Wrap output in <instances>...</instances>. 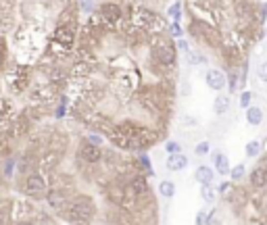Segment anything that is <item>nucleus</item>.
<instances>
[{
    "mask_svg": "<svg viewBox=\"0 0 267 225\" xmlns=\"http://www.w3.org/2000/svg\"><path fill=\"white\" fill-rule=\"evenodd\" d=\"M15 225H38L34 219H19L17 223H15Z\"/></svg>",
    "mask_w": 267,
    "mask_h": 225,
    "instance_id": "37998d69",
    "label": "nucleus"
},
{
    "mask_svg": "<svg viewBox=\"0 0 267 225\" xmlns=\"http://www.w3.org/2000/svg\"><path fill=\"white\" fill-rule=\"evenodd\" d=\"M257 165H261V167L267 169V152H261V157L257 159Z\"/></svg>",
    "mask_w": 267,
    "mask_h": 225,
    "instance_id": "79ce46f5",
    "label": "nucleus"
},
{
    "mask_svg": "<svg viewBox=\"0 0 267 225\" xmlns=\"http://www.w3.org/2000/svg\"><path fill=\"white\" fill-rule=\"evenodd\" d=\"M2 185H4V175L0 173V190H2Z\"/></svg>",
    "mask_w": 267,
    "mask_h": 225,
    "instance_id": "c03bdc74",
    "label": "nucleus"
},
{
    "mask_svg": "<svg viewBox=\"0 0 267 225\" xmlns=\"http://www.w3.org/2000/svg\"><path fill=\"white\" fill-rule=\"evenodd\" d=\"M207 225H223V219H222V217H217V208H211V211H209Z\"/></svg>",
    "mask_w": 267,
    "mask_h": 225,
    "instance_id": "c9c22d12",
    "label": "nucleus"
},
{
    "mask_svg": "<svg viewBox=\"0 0 267 225\" xmlns=\"http://www.w3.org/2000/svg\"><path fill=\"white\" fill-rule=\"evenodd\" d=\"M103 150L105 146H96L92 144L90 140L82 138L77 142V148H75V161L80 167H86V165H100L103 163Z\"/></svg>",
    "mask_w": 267,
    "mask_h": 225,
    "instance_id": "423d86ee",
    "label": "nucleus"
},
{
    "mask_svg": "<svg viewBox=\"0 0 267 225\" xmlns=\"http://www.w3.org/2000/svg\"><path fill=\"white\" fill-rule=\"evenodd\" d=\"M98 215V205L90 194H73L71 200L67 205L65 217L71 223H80V225H88L90 221L96 219Z\"/></svg>",
    "mask_w": 267,
    "mask_h": 225,
    "instance_id": "f03ea898",
    "label": "nucleus"
},
{
    "mask_svg": "<svg viewBox=\"0 0 267 225\" xmlns=\"http://www.w3.org/2000/svg\"><path fill=\"white\" fill-rule=\"evenodd\" d=\"M148 67L155 73L163 77H169L171 71L178 67V46L169 38V34H156L148 36Z\"/></svg>",
    "mask_w": 267,
    "mask_h": 225,
    "instance_id": "f257e3e1",
    "label": "nucleus"
},
{
    "mask_svg": "<svg viewBox=\"0 0 267 225\" xmlns=\"http://www.w3.org/2000/svg\"><path fill=\"white\" fill-rule=\"evenodd\" d=\"M211 161H213V169L217 171V175H230L232 165H230V159H227L225 152H222V150L211 152Z\"/></svg>",
    "mask_w": 267,
    "mask_h": 225,
    "instance_id": "4468645a",
    "label": "nucleus"
},
{
    "mask_svg": "<svg viewBox=\"0 0 267 225\" xmlns=\"http://www.w3.org/2000/svg\"><path fill=\"white\" fill-rule=\"evenodd\" d=\"M261 152H263V144L259 142V140H250V142H246L245 154L248 159H259V157H261Z\"/></svg>",
    "mask_w": 267,
    "mask_h": 225,
    "instance_id": "aec40b11",
    "label": "nucleus"
},
{
    "mask_svg": "<svg viewBox=\"0 0 267 225\" xmlns=\"http://www.w3.org/2000/svg\"><path fill=\"white\" fill-rule=\"evenodd\" d=\"M167 17L171 19V21H178L179 23V19H182V2H174L167 9Z\"/></svg>",
    "mask_w": 267,
    "mask_h": 225,
    "instance_id": "cd10ccee",
    "label": "nucleus"
},
{
    "mask_svg": "<svg viewBox=\"0 0 267 225\" xmlns=\"http://www.w3.org/2000/svg\"><path fill=\"white\" fill-rule=\"evenodd\" d=\"M84 138H86V140H90V142H92V144H96V146H103V144H105V140H107L103 134H98V131H92V134L84 136Z\"/></svg>",
    "mask_w": 267,
    "mask_h": 225,
    "instance_id": "473e14b6",
    "label": "nucleus"
},
{
    "mask_svg": "<svg viewBox=\"0 0 267 225\" xmlns=\"http://www.w3.org/2000/svg\"><path fill=\"white\" fill-rule=\"evenodd\" d=\"M188 167V157L184 152H178V154H167L165 159V169L171 173H178V171H184Z\"/></svg>",
    "mask_w": 267,
    "mask_h": 225,
    "instance_id": "2eb2a0df",
    "label": "nucleus"
},
{
    "mask_svg": "<svg viewBox=\"0 0 267 225\" xmlns=\"http://www.w3.org/2000/svg\"><path fill=\"white\" fill-rule=\"evenodd\" d=\"M6 54H9V48H6V40H4V36H0V69L4 67Z\"/></svg>",
    "mask_w": 267,
    "mask_h": 225,
    "instance_id": "72a5a7b5",
    "label": "nucleus"
},
{
    "mask_svg": "<svg viewBox=\"0 0 267 225\" xmlns=\"http://www.w3.org/2000/svg\"><path fill=\"white\" fill-rule=\"evenodd\" d=\"M71 196H73V192H67V190H61V188H50L48 194H46V203H48V206L52 208L54 213L65 215Z\"/></svg>",
    "mask_w": 267,
    "mask_h": 225,
    "instance_id": "9d476101",
    "label": "nucleus"
},
{
    "mask_svg": "<svg viewBox=\"0 0 267 225\" xmlns=\"http://www.w3.org/2000/svg\"><path fill=\"white\" fill-rule=\"evenodd\" d=\"M207 219H209V211L200 208V211L196 213V217H194V225H207Z\"/></svg>",
    "mask_w": 267,
    "mask_h": 225,
    "instance_id": "4c0bfd02",
    "label": "nucleus"
},
{
    "mask_svg": "<svg viewBox=\"0 0 267 225\" xmlns=\"http://www.w3.org/2000/svg\"><path fill=\"white\" fill-rule=\"evenodd\" d=\"M200 196L207 205H213L217 200V196H219V192H217L215 185H200Z\"/></svg>",
    "mask_w": 267,
    "mask_h": 225,
    "instance_id": "5701e85b",
    "label": "nucleus"
},
{
    "mask_svg": "<svg viewBox=\"0 0 267 225\" xmlns=\"http://www.w3.org/2000/svg\"><path fill=\"white\" fill-rule=\"evenodd\" d=\"M176 192H178V188H176L174 182H171V180H161V184H159V196L161 198L171 200L176 196Z\"/></svg>",
    "mask_w": 267,
    "mask_h": 225,
    "instance_id": "6ab92c4d",
    "label": "nucleus"
},
{
    "mask_svg": "<svg viewBox=\"0 0 267 225\" xmlns=\"http://www.w3.org/2000/svg\"><path fill=\"white\" fill-rule=\"evenodd\" d=\"M167 34L171 38H176V40H179V38H184V29H182V25H179L178 21H171L169 27H167Z\"/></svg>",
    "mask_w": 267,
    "mask_h": 225,
    "instance_id": "c85d7f7f",
    "label": "nucleus"
},
{
    "mask_svg": "<svg viewBox=\"0 0 267 225\" xmlns=\"http://www.w3.org/2000/svg\"><path fill=\"white\" fill-rule=\"evenodd\" d=\"M257 75H259V80H261L263 83H267V61L259 63V67H257Z\"/></svg>",
    "mask_w": 267,
    "mask_h": 225,
    "instance_id": "58836bf2",
    "label": "nucleus"
},
{
    "mask_svg": "<svg viewBox=\"0 0 267 225\" xmlns=\"http://www.w3.org/2000/svg\"><path fill=\"white\" fill-rule=\"evenodd\" d=\"M176 46H178V50H182L184 54L186 52H190V44H188V40H184V38H179V40H176Z\"/></svg>",
    "mask_w": 267,
    "mask_h": 225,
    "instance_id": "ea45409f",
    "label": "nucleus"
},
{
    "mask_svg": "<svg viewBox=\"0 0 267 225\" xmlns=\"http://www.w3.org/2000/svg\"><path fill=\"white\" fill-rule=\"evenodd\" d=\"M182 142L179 140H174V138H169V140H165L163 142V150L167 152V154H178V152H182Z\"/></svg>",
    "mask_w": 267,
    "mask_h": 225,
    "instance_id": "393cba45",
    "label": "nucleus"
},
{
    "mask_svg": "<svg viewBox=\"0 0 267 225\" xmlns=\"http://www.w3.org/2000/svg\"><path fill=\"white\" fill-rule=\"evenodd\" d=\"M253 96H255V94H253L250 90H242V94H240V98H238V102H240V106L245 108V111L250 106V102H253Z\"/></svg>",
    "mask_w": 267,
    "mask_h": 225,
    "instance_id": "7c9ffc66",
    "label": "nucleus"
},
{
    "mask_svg": "<svg viewBox=\"0 0 267 225\" xmlns=\"http://www.w3.org/2000/svg\"><path fill=\"white\" fill-rule=\"evenodd\" d=\"M205 83L209 90L222 92L223 88H227V73H223L222 69H217V67H211L205 73Z\"/></svg>",
    "mask_w": 267,
    "mask_h": 225,
    "instance_id": "f8f14e48",
    "label": "nucleus"
},
{
    "mask_svg": "<svg viewBox=\"0 0 267 225\" xmlns=\"http://www.w3.org/2000/svg\"><path fill=\"white\" fill-rule=\"evenodd\" d=\"M186 61H188V65H207V57L196 50L186 52Z\"/></svg>",
    "mask_w": 267,
    "mask_h": 225,
    "instance_id": "bb28decb",
    "label": "nucleus"
},
{
    "mask_svg": "<svg viewBox=\"0 0 267 225\" xmlns=\"http://www.w3.org/2000/svg\"><path fill=\"white\" fill-rule=\"evenodd\" d=\"M15 167H17V161H15L13 157L11 159H4V165H2V175L4 177H11L13 171H15Z\"/></svg>",
    "mask_w": 267,
    "mask_h": 225,
    "instance_id": "2f4dec72",
    "label": "nucleus"
},
{
    "mask_svg": "<svg viewBox=\"0 0 267 225\" xmlns=\"http://www.w3.org/2000/svg\"><path fill=\"white\" fill-rule=\"evenodd\" d=\"M230 104H232L230 94H219V96H215V100H213V111H215V115H225L227 111H230Z\"/></svg>",
    "mask_w": 267,
    "mask_h": 225,
    "instance_id": "a211bd4d",
    "label": "nucleus"
},
{
    "mask_svg": "<svg viewBox=\"0 0 267 225\" xmlns=\"http://www.w3.org/2000/svg\"><path fill=\"white\" fill-rule=\"evenodd\" d=\"M225 200L230 203V206L234 211H242V208L248 206V200H250V188L248 185H240V184H234V188L230 190V194L225 196Z\"/></svg>",
    "mask_w": 267,
    "mask_h": 225,
    "instance_id": "9b49d317",
    "label": "nucleus"
},
{
    "mask_svg": "<svg viewBox=\"0 0 267 225\" xmlns=\"http://www.w3.org/2000/svg\"><path fill=\"white\" fill-rule=\"evenodd\" d=\"M188 34H190L199 44L207 46V48H211V50H219L222 48V44H223L222 29H219L217 25H213V23L196 19V17L188 23Z\"/></svg>",
    "mask_w": 267,
    "mask_h": 225,
    "instance_id": "7ed1b4c3",
    "label": "nucleus"
},
{
    "mask_svg": "<svg viewBox=\"0 0 267 225\" xmlns=\"http://www.w3.org/2000/svg\"><path fill=\"white\" fill-rule=\"evenodd\" d=\"M50 190V180L46 177L44 171H34L29 175H23L21 182V192L23 196H27L31 200H46V194Z\"/></svg>",
    "mask_w": 267,
    "mask_h": 225,
    "instance_id": "20e7f679",
    "label": "nucleus"
},
{
    "mask_svg": "<svg viewBox=\"0 0 267 225\" xmlns=\"http://www.w3.org/2000/svg\"><path fill=\"white\" fill-rule=\"evenodd\" d=\"M163 140V134L159 127L148 125V123H140L136 136L132 138V152H148Z\"/></svg>",
    "mask_w": 267,
    "mask_h": 225,
    "instance_id": "39448f33",
    "label": "nucleus"
},
{
    "mask_svg": "<svg viewBox=\"0 0 267 225\" xmlns=\"http://www.w3.org/2000/svg\"><path fill=\"white\" fill-rule=\"evenodd\" d=\"M138 165H140V171H142L146 177L148 175H155V169H153V163H151V157H148L146 152H140L138 154Z\"/></svg>",
    "mask_w": 267,
    "mask_h": 225,
    "instance_id": "412c9836",
    "label": "nucleus"
},
{
    "mask_svg": "<svg viewBox=\"0 0 267 225\" xmlns=\"http://www.w3.org/2000/svg\"><path fill=\"white\" fill-rule=\"evenodd\" d=\"M11 213L4 211V208H0V225H11Z\"/></svg>",
    "mask_w": 267,
    "mask_h": 225,
    "instance_id": "a19ab883",
    "label": "nucleus"
},
{
    "mask_svg": "<svg viewBox=\"0 0 267 225\" xmlns=\"http://www.w3.org/2000/svg\"><path fill=\"white\" fill-rule=\"evenodd\" d=\"M194 180L200 185H215V169L207 165H199L194 169Z\"/></svg>",
    "mask_w": 267,
    "mask_h": 225,
    "instance_id": "dca6fc26",
    "label": "nucleus"
},
{
    "mask_svg": "<svg viewBox=\"0 0 267 225\" xmlns=\"http://www.w3.org/2000/svg\"><path fill=\"white\" fill-rule=\"evenodd\" d=\"M246 182H248V188H253L257 192H261L267 188V169L261 165H255L250 169V173L246 175Z\"/></svg>",
    "mask_w": 267,
    "mask_h": 225,
    "instance_id": "ddd939ff",
    "label": "nucleus"
},
{
    "mask_svg": "<svg viewBox=\"0 0 267 225\" xmlns=\"http://www.w3.org/2000/svg\"><path fill=\"white\" fill-rule=\"evenodd\" d=\"M96 15L100 17V21L105 23L107 29H115L117 25H121L123 19H125V13H123V6L115 0H107V2H100L96 6Z\"/></svg>",
    "mask_w": 267,
    "mask_h": 225,
    "instance_id": "0eeeda50",
    "label": "nucleus"
},
{
    "mask_svg": "<svg viewBox=\"0 0 267 225\" xmlns=\"http://www.w3.org/2000/svg\"><path fill=\"white\" fill-rule=\"evenodd\" d=\"M77 42V25H71V23H59L52 32V42L57 48L61 50H73V46Z\"/></svg>",
    "mask_w": 267,
    "mask_h": 225,
    "instance_id": "6e6552de",
    "label": "nucleus"
},
{
    "mask_svg": "<svg viewBox=\"0 0 267 225\" xmlns=\"http://www.w3.org/2000/svg\"><path fill=\"white\" fill-rule=\"evenodd\" d=\"M80 9H82L86 15H92L94 11H96V4H94L92 0H80Z\"/></svg>",
    "mask_w": 267,
    "mask_h": 225,
    "instance_id": "e433bc0d",
    "label": "nucleus"
},
{
    "mask_svg": "<svg viewBox=\"0 0 267 225\" xmlns=\"http://www.w3.org/2000/svg\"><path fill=\"white\" fill-rule=\"evenodd\" d=\"M219 54H222L225 67L230 69H238L240 65H245V59H246V50L242 48L240 44L236 42H230V40H223L222 48H219Z\"/></svg>",
    "mask_w": 267,
    "mask_h": 225,
    "instance_id": "1a4fd4ad",
    "label": "nucleus"
},
{
    "mask_svg": "<svg viewBox=\"0 0 267 225\" xmlns=\"http://www.w3.org/2000/svg\"><path fill=\"white\" fill-rule=\"evenodd\" d=\"M238 88H240V71L238 69H232V71H227V92L236 94Z\"/></svg>",
    "mask_w": 267,
    "mask_h": 225,
    "instance_id": "4be33fe9",
    "label": "nucleus"
},
{
    "mask_svg": "<svg viewBox=\"0 0 267 225\" xmlns=\"http://www.w3.org/2000/svg\"><path fill=\"white\" fill-rule=\"evenodd\" d=\"M267 19V2H255V23L257 27H263Z\"/></svg>",
    "mask_w": 267,
    "mask_h": 225,
    "instance_id": "b1692460",
    "label": "nucleus"
},
{
    "mask_svg": "<svg viewBox=\"0 0 267 225\" xmlns=\"http://www.w3.org/2000/svg\"><path fill=\"white\" fill-rule=\"evenodd\" d=\"M65 113H67V96H63L61 98V104L57 106V111H54V117L63 119V117H65Z\"/></svg>",
    "mask_w": 267,
    "mask_h": 225,
    "instance_id": "f704fd0d",
    "label": "nucleus"
},
{
    "mask_svg": "<svg viewBox=\"0 0 267 225\" xmlns=\"http://www.w3.org/2000/svg\"><path fill=\"white\" fill-rule=\"evenodd\" d=\"M209 152H211V142H209V140H202V142H199L194 146L196 157H205V154H209Z\"/></svg>",
    "mask_w": 267,
    "mask_h": 225,
    "instance_id": "c756f323",
    "label": "nucleus"
},
{
    "mask_svg": "<svg viewBox=\"0 0 267 225\" xmlns=\"http://www.w3.org/2000/svg\"><path fill=\"white\" fill-rule=\"evenodd\" d=\"M245 117H246V123L248 125H253V127H259L263 123L265 119V113H263V108L261 106H257V104H250L246 111H245Z\"/></svg>",
    "mask_w": 267,
    "mask_h": 225,
    "instance_id": "f3484780",
    "label": "nucleus"
},
{
    "mask_svg": "<svg viewBox=\"0 0 267 225\" xmlns=\"http://www.w3.org/2000/svg\"><path fill=\"white\" fill-rule=\"evenodd\" d=\"M246 175H248V173H246V167L242 165V163H238L236 167H232V171H230V177H232V182H234V184H240Z\"/></svg>",
    "mask_w": 267,
    "mask_h": 225,
    "instance_id": "a878e982",
    "label": "nucleus"
}]
</instances>
